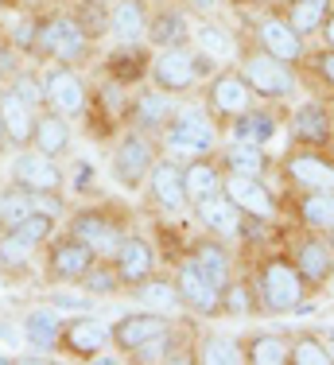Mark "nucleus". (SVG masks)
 I'll return each instance as SVG.
<instances>
[{
    "label": "nucleus",
    "mask_w": 334,
    "mask_h": 365,
    "mask_svg": "<svg viewBox=\"0 0 334 365\" xmlns=\"http://www.w3.org/2000/svg\"><path fill=\"white\" fill-rule=\"evenodd\" d=\"M249 280H253V292H257L260 315H295V311H303V299L311 295L288 253L260 257Z\"/></svg>",
    "instance_id": "1"
},
{
    "label": "nucleus",
    "mask_w": 334,
    "mask_h": 365,
    "mask_svg": "<svg viewBox=\"0 0 334 365\" xmlns=\"http://www.w3.org/2000/svg\"><path fill=\"white\" fill-rule=\"evenodd\" d=\"M93 55V39L82 31V24L74 20V12H39V28H35L31 58L51 66H78L82 71L86 58Z\"/></svg>",
    "instance_id": "2"
},
{
    "label": "nucleus",
    "mask_w": 334,
    "mask_h": 365,
    "mask_svg": "<svg viewBox=\"0 0 334 365\" xmlns=\"http://www.w3.org/2000/svg\"><path fill=\"white\" fill-rule=\"evenodd\" d=\"M163 155L187 163L195 155H214L218 140H222V125L214 120V113L206 106H179L175 117L167 120V128L160 133Z\"/></svg>",
    "instance_id": "3"
},
{
    "label": "nucleus",
    "mask_w": 334,
    "mask_h": 365,
    "mask_svg": "<svg viewBox=\"0 0 334 365\" xmlns=\"http://www.w3.org/2000/svg\"><path fill=\"white\" fill-rule=\"evenodd\" d=\"M218 71L214 58H206L198 47H191V43H183V47H160L152 51V66H148V82L156 86V90L171 93V98H179V93H191L198 82H206L210 74Z\"/></svg>",
    "instance_id": "4"
},
{
    "label": "nucleus",
    "mask_w": 334,
    "mask_h": 365,
    "mask_svg": "<svg viewBox=\"0 0 334 365\" xmlns=\"http://www.w3.org/2000/svg\"><path fill=\"white\" fill-rule=\"evenodd\" d=\"M237 71L249 82V90L257 93V101H288L295 90H300V78H295V66L284 63V58L268 55L260 47H241L237 51Z\"/></svg>",
    "instance_id": "5"
},
{
    "label": "nucleus",
    "mask_w": 334,
    "mask_h": 365,
    "mask_svg": "<svg viewBox=\"0 0 334 365\" xmlns=\"http://www.w3.org/2000/svg\"><path fill=\"white\" fill-rule=\"evenodd\" d=\"M156 160H160L156 140L148 133H140V128L128 125L125 133L117 136L113 152H109V175H113L117 187H125V190H144L148 171L156 168Z\"/></svg>",
    "instance_id": "6"
},
{
    "label": "nucleus",
    "mask_w": 334,
    "mask_h": 365,
    "mask_svg": "<svg viewBox=\"0 0 334 365\" xmlns=\"http://www.w3.org/2000/svg\"><path fill=\"white\" fill-rule=\"evenodd\" d=\"M66 233H74L78 241H86L101 260H113L121 249V241H125V233H128V225L113 210H105V206H82V210H74L66 218Z\"/></svg>",
    "instance_id": "7"
},
{
    "label": "nucleus",
    "mask_w": 334,
    "mask_h": 365,
    "mask_svg": "<svg viewBox=\"0 0 334 365\" xmlns=\"http://www.w3.org/2000/svg\"><path fill=\"white\" fill-rule=\"evenodd\" d=\"M202 106L214 113V120L226 128L233 117H241L245 109L257 106V93L249 90V82L241 78L237 66H218V71L206 78V98H202Z\"/></svg>",
    "instance_id": "8"
},
{
    "label": "nucleus",
    "mask_w": 334,
    "mask_h": 365,
    "mask_svg": "<svg viewBox=\"0 0 334 365\" xmlns=\"http://www.w3.org/2000/svg\"><path fill=\"white\" fill-rule=\"evenodd\" d=\"M43 109L63 113L70 120L90 113V86L78 66H47L43 71Z\"/></svg>",
    "instance_id": "9"
},
{
    "label": "nucleus",
    "mask_w": 334,
    "mask_h": 365,
    "mask_svg": "<svg viewBox=\"0 0 334 365\" xmlns=\"http://www.w3.org/2000/svg\"><path fill=\"white\" fill-rule=\"evenodd\" d=\"M93 253L86 241H78L74 233H55V237L47 241V257H43V268H47V280L51 284H70V288H78V284L86 280V272L93 268Z\"/></svg>",
    "instance_id": "10"
},
{
    "label": "nucleus",
    "mask_w": 334,
    "mask_h": 365,
    "mask_svg": "<svg viewBox=\"0 0 334 365\" xmlns=\"http://www.w3.org/2000/svg\"><path fill=\"white\" fill-rule=\"evenodd\" d=\"M280 175L292 190H334V155L327 148H292L280 160Z\"/></svg>",
    "instance_id": "11"
},
{
    "label": "nucleus",
    "mask_w": 334,
    "mask_h": 365,
    "mask_svg": "<svg viewBox=\"0 0 334 365\" xmlns=\"http://www.w3.org/2000/svg\"><path fill=\"white\" fill-rule=\"evenodd\" d=\"M105 346H113L109 327L101 319L86 315V311H74V315L63 319V334H59V354L74 361H98L105 354Z\"/></svg>",
    "instance_id": "12"
},
{
    "label": "nucleus",
    "mask_w": 334,
    "mask_h": 365,
    "mask_svg": "<svg viewBox=\"0 0 334 365\" xmlns=\"http://www.w3.org/2000/svg\"><path fill=\"white\" fill-rule=\"evenodd\" d=\"M171 280H175V288H179L183 311H191V315H198V319H218L222 315V288H218L191 257L179 260V268H175Z\"/></svg>",
    "instance_id": "13"
},
{
    "label": "nucleus",
    "mask_w": 334,
    "mask_h": 365,
    "mask_svg": "<svg viewBox=\"0 0 334 365\" xmlns=\"http://www.w3.org/2000/svg\"><path fill=\"white\" fill-rule=\"evenodd\" d=\"M288 136L295 148H334V109L319 98H307L288 117Z\"/></svg>",
    "instance_id": "14"
},
{
    "label": "nucleus",
    "mask_w": 334,
    "mask_h": 365,
    "mask_svg": "<svg viewBox=\"0 0 334 365\" xmlns=\"http://www.w3.org/2000/svg\"><path fill=\"white\" fill-rule=\"evenodd\" d=\"M144 190H148V202L160 214H167V218H175V214H183L191 206L187 182H183V163L171 160V155H160V160H156V168L148 171Z\"/></svg>",
    "instance_id": "15"
},
{
    "label": "nucleus",
    "mask_w": 334,
    "mask_h": 365,
    "mask_svg": "<svg viewBox=\"0 0 334 365\" xmlns=\"http://www.w3.org/2000/svg\"><path fill=\"white\" fill-rule=\"evenodd\" d=\"M288 257H292L295 268H300L307 292H323L334 280V249H330L327 233H311V230H307L303 237L292 245V253H288Z\"/></svg>",
    "instance_id": "16"
},
{
    "label": "nucleus",
    "mask_w": 334,
    "mask_h": 365,
    "mask_svg": "<svg viewBox=\"0 0 334 365\" xmlns=\"http://www.w3.org/2000/svg\"><path fill=\"white\" fill-rule=\"evenodd\" d=\"M222 190L230 195V202L245 214V218L272 222L280 214V198L272 195V187L265 182V175H237V171H226Z\"/></svg>",
    "instance_id": "17"
},
{
    "label": "nucleus",
    "mask_w": 334,
    "mask_h": 365,
    "mask_svg": "<svg viewBox=\"0 0 334 365\" xmlns=\"http://www.w3.org/2000/svg\"><path fill=\"white\" fill-rule=\"evenodd\" d=\"M253 47L268 51V55L284 58V63H292V66H300L307 58V39L280 12H265L253 24Z\"/></svg>",
    "instance_id": "18"
},
{
    "label": "nucleus",
    "mask_w": 334,
    "mask_h": 365,
    "mask_svg": "<svg viewBox=\"0 0 334 365\" xmlns=\"http://www.w3.org/2000/svg\"><path fill=\"white\" fill-rule=\"evenodd\" d=\"M8 179L20 182L24 190H55V195H63V187H66L63 168H59V163L51 160V155L35 152V148H20V152L12 155Z\"/></svg>",
    "instance_id": "19"
},
{
    "label": "nucleus",
    "mask_w": 334,
    "mask_h": 365,
    "mask_svg": "<svg viewBox=\"0 0 334 365\" xmlns=\"http://www.w3.org/2000/svg\"><path fill=\"white\" fill-rule=\"evenodd\" d=\"M175 327V315H163V311H128V315H121L117 323L109 327V338L113 346H117L121 354H133L136 346L152 342L156 334H167V330Z\"/></svg>",
    "instance_id": "20"
},
{
    "label": "nucleus",
    "mask_w": 334,
    "mask_h": 365,
    "mask_svg": "<svg viewBox=\"0 0 334 365\" xmlns=\"http://www.w3.org/2000/svg\"><path fill=\"white\" fill-rule=\"evenodd\" d=\"M113 264H117L121 272V284H125V292L140 288L144 280H152L156 272H160V257H156L152 241L144 237V233H125V241H121L117 257H113Z\"/></svg>",
    "instance_id": "21"
},
{
    "label": "nucleus",
    "mask_w": 334,
    "mask_h": 365,
    "mask_svg": "<svg viewBox=\"0 0 334 365\" xmlns=\"http://www.w3.org/2000/svg\"><path fill=\"white\" fill-rule=\"evenodd\" d=\"M175 101H171V93H163V90H156L152 82L144 86V90H133V101H128V125L140 128V133H148V136H160L163 128H167V120L175 117Z\"/></svg>",
    "instance_id": "22"
},
{
    "label": "nucleus",
    "mask_w": 334,
    "mask_h": 365,
    "mask_svg": "<svg viewBox=\"0 0 334 365\" xmlns=\"http://www.w3.org/2000/svg\"><path fill=\"white\" fill-rule=\"evenodd\" d=\"M226 133V140H233V144H257V148H268L272 140L280 136V113L272 109V106H253V109H245L241 117H233L230 125L222 128Z\"/></svg>",
    "instance_id": "23"
},
{
    "label": "nucleus",
    "mask_w": 334,
    "mask_h": 365,
    "mask_svg": "<svg viewBox=\"0 0 334 365\" xmlns=\"http://www.w3.org/2000/svg\"><path fill=\"white\" fill-rule=\"evenodd\" d=\"M191 28H195V20H191V8L187 4H171V0H163L160 8L152 12V24H148V47L160 51V47H183V43H191Z\"/></svg>",
    "instance_id": "24"
},
{
    "label": "nucleus",
    "mask_w": 334,
    "mask_h": 365,
    "mask_svg": "<svg viewBox=\"0 0 334 365\" xmlns=\"http://www.w3.org/2000/svg\"><path fill=\"white\" fill-rule=\"evenodd\" d=\"M148 66H152V47L148 43H113V51L105 55V78L136 90V82L148 78Z\"/></svg>",
    "instance_id": "25"
},
{
    "label": "nucleus",
    "mask_w": 334,
    "mask_h": 365,
    "mask_svg": "<svg viewBox=\"0 0 334 365\" xmlns=\"http://www.w3.org/2000/svg\"><path fill=\"white\" fill-rule=\"evenodd\" d=\"M191 210H195V218H198L202 230L218 233V237H226V241L241 237L245 214L230 202V195H226V190H218V195H210V198H198V202H191Z\"/></svg>",
    "instance_id": "26"
},
{
    "label": "nucleus",
    "mask_w": 334,
    "mask_h": 365,
    "mask_svg": "<svg viewBox=\"0 0 334 365\" xmlns=\"http://www.w3.org/2000/svg\"><path fill=\"white\" fill-rule=\"evenodd\" d=\"M152 8L148 0H113L109 4V39L113 43H148Z\"/></svg>",
    "instance_id": "27"
},
{
    "label": "nucleus",
    "mask_w": 334,
    "mask_h": 365,
    "mask_svg": "<svg viewBox=\"0 0 334 365\" xmlns=\"http://www.w3.org/2000/svg\"><path fill=\"white\" fill-rule=\"evenodd\" d=\"M187 257L195 260V264L218 284V288L230 284V276H233V249H230V241H226V237H218V233L206 230L202 237H195V245H191Z\"/></svg>",
    "instance_id": "28"
},
{
    "label": "nucleus",
    "mask_w": 334,
    "mask_h": 365,
    "mask_svg": "<svg viewBox=\"0 0 334 365\" xmlns=\"http://www.w3.org/2000/svg\"><path fill=\"white\" fill-rule=\"evenodd\" d=\"M28 148L51 155V160H63L70 148H74V128H70V117H63V113H51V109H39Z\"/></svg>",
    "instance_id": "29"
},
{
    "label": "nucleus",
    "mask_w": 334,
    "mask_h": 365,
    "mask_svg": "<svg viewBox=\"0 0 334 365\" xmlns=\"http://www.w3.org/2000/svg\"><path fill=\"white\" fill-rule=\"evenodd\" d=\"M295 222L311 233H330L334 230V190H295Z\"/></svg>",
    "instance_id": "30"
},
{
    "label": "nucleus",
    "mask_w": 334,
    "mask_h": 365,
    "mask_svg": "<svg viewBox=\"0 0 334 365\" xmlns=\"http://www.w3.org/2000/svg\"><path fill=\"white\" fill-rule=\"evenodd\" d=\"M0 117H4V128H8L12 148H28L31 144V128H35L39 109L28 106V101H24L20 93H12L8 86H0Z\"/></svg>",
    "instance_id": "31"
},
{
    "label": "nucleus",
    "mask_w": 334,
    "mask_h": 365,
    "mask_svg": "<svg viewBox=\"0 0 334 365\" xmlns=\"http://www.w3.org/2000/svg\"><path fill=\"white\" fill-rule=\"evenodd\" d=\"M183 182H187V198L198 202V198H210L222 190L226 182V168L218 155H195V160L183 163Z\"/></svg>",
    "instance_id": "32"
},
{
    "label": "nucleus",
    "mask_w": 334,
    "mask_h": 365,
    "mask_svg": "<svg viewBox=\"0 0 334 365\" xmlns=\"http://www.w3.org/2000/svg\"><path fill=\"white\" fill-rule=\"evenodd\" d=\"M59 334H63V315H59L55 307H31L28 315H24V342L31 346V350L39 354H51L59 350Z\"/></svg>",
    "instance_id": "33"
},
{
    "label": "nucleus",
    "mask_w": 334,
    "mask_h": 365,
    "mask_svg": "<svg viewBox=\"0 0 334 365\" xmlns=\"http://www.w3.org/2000/svg\"><path fill=\"white\" fill-rule=\"evenodd\" d=\"M191 47H198L206 58H214L218 66H230L237 58V39L230 36V31L222 28V24L214 20H195V28H191Z\"/></svg>",
    "instance_id": "34"
},
{
    "label": "nucleus",
    "mask_w": 334,
    "mask_h": 365,
    "mask_svg": "<svg viewBox=\"0 0 334 365\" xmlns=\"http://www.w3.org/2000/svg\"><path fill=\"white\" fill-rule=\"evenodd\" d=\"M241 350L249 365H292V338L257 330V334L241 338Z\"/></svg>",
    "instance_id": "35"
},
{
    "label": "nucleus",
    "mask_w": 334,
    "mask_h": 365,
    "mask_svg": "<svg viewBox=\"0 0 334 365\" xmlns=\"http://www.w3.org/2000/svg\"><path fill=\"white\" fill-rule=\"evenodd\" d=\"M330 8H334V0H288V4H280L276 12L284 16V20L292 24L303 39H311V36H319V31H323Z\"/></svg>",
    "instance_id": "36"
},
{
    "label": "nucleus",
    "mask_w": 334,
    "mask_h": 365,
    "mask_svg": "<svg viewBox=\"0 0 334 365\" xmlns=\"http://www.w3.org/2000/svg\"><path fill=\"white\" fill-rule=\"evenodd\" d=\"M35 253L39 245H31L20 230H0V268L8 276H28L35 268Z\"/></svg>",
    "instance_id": "37"
},
{
    "label": "nucleus",
    "mask_w": 334,
    "mask_h": 365,
    "mask_svg": "<svg viewBox=\"0 0 334 365\" xmlns=\"http://www.w3.org/2000/svg\"><path fill=\"white\" fill-rule=\"evenodd\" d=\"M133 295L140 299V307H148V311H163V315H183V299H179V288H175L171 276H160V272H156L152 280H144L140 288H133Z\"/></svg>",
    "instance_id": "38"
},
{
    "label": "nucleus",
    "mask_w": 334,
    "mask_h": 365,
    "mask_svg": "<svg viewBox=\"0 0 334 365\" xmlns=\"http://www.w3.org/2000/svg\"><path fill=\"white\" fill-rule=\"evenodd\" d=\"M218 160H222L226 171H237V175H268V168H272V160H268L265 148H257V144H233V140H226V148L218 152Z\"/></svg>",
    "instance_id": "39"
},
{
    "label": "nucleus",
    "mask_w": 334,
    "mask_h": 365,
    "mask_svg": "<svg viewBox=\"0 0 334 365\" xmlns=\"http://www.w3.org/2000/svg\"><path fill=\"white\" fill-rule=\"evenodd\" d=\"M195 361L198 365H241L245 350H241V338L230 334H202L195 342Z\"/></svg>",
    "instance_id": "40"
},
{
    "label": "nucleus",
    "mask_w": 334,
    "mask_h": 365,
    "mask_svg": "<svg viewBox=\"0 0 334 365\" xmlns=\"http://www.w3.org/2000/svg\"><path fill=\"white\" fill-rule=\"evenodd\" d=\"M31 210H35L31 190H24L20 182L8 179V187L0 190V230H16V225L28 218Z\"/></svg>",
    "instance_id": "41"
},
{
    "label": "nucleus",
    "mask_w": 334,
    "mask_h": 365,
    "mask_svg": "<svg viewBox=\"0 0 334 365\" xmlns=\"http://www.w3.org/2000/svg\"><path fill=\"white\" fill-rule=\"evenodd\" d=\"M86 295H93V299H105V295H121L125 292V284H121V272H117V264L113 260H93V268L86 272V280L78 284Z\"/></svg>",
    "instance_id": "42"
},
{
    "label": "nucleus",
    "mask_w": 334,
    "mask_h": 365,
    "mask_svg": "<svg viewBox=\"0 0 334 365\" xmlns=\"http://www.w3.org/2000/svg\"><path fill=\"white\" fill-rule=\"evenodd\" d=\"M222 315H237V319L260 315L257 292H253V280H233V276H230V284L222 288Z\"/></svg>",
    "instance_id": "43"
},
{
    "label": "nucleus",
    "mask_w": 334,
    "mask_h": 365,
    "mask_svg": "<svg viewBox=\"0 0 334 365\" xmlns=\"http://www.w3.org/2000/svg\"><path fill=\"white\" fill-rule=\"evenodd\" d=\"M334 354H330V342L319 334H295L292 338V365H330Z\"/></svg>",
    "instance_id": "44"
},
{
    "label": "nucleus",
    "mask_w": 334,
    "mask_h": 365,
    "mask_svg": "<svg viewBox=\"0 0 334 365\" xmlns=\"http://www.w3.org/2000/svg\"><path fill=\"white\" fill-rule=\"evenodd\" d=\"M74 20L82 24L90 39L109 36V4L105 0H74Z\"/></svg>",
    "instance_id": "45"
},
{
    "label": "nucleus",
    "mask_w": 334,
    "mask_h": 365,
    "mask_svg": "<svg viewBox=\"0 0 334 365\" xmlns=\"http://www.w3.org/2000/svg\"><path fill=\"white\" fill-rule=\"evenodd\" d=\"M55 225H59V218H51V214H43V210H31L28 218L16 225V230H20L24 237L31 241V245H39V249H43L51 237H55Z\"/></svg>",
    "instance_id": "46"
},
{
    "label": "nucleus",
    "mask_w": 334,
    "mask_h": 365,
    "mask_svg": "<svg viewBox=\"0 0 334 365\" xmlns=\"http://www.w3.org/2000/svg\"><path fill=\"white\" fill-rule=\"evenodd\" d=\"M8 90L12 93H20L24 101H28V106H35L39 109L43 106V74H31V71H16L12 78H8Z\"/></svg>",
    "instance_id": "47"
},
{
    "label": "nucleus",
    "mask_w": 334,
    "mask_h": 365,
    "mask_svg": "<svg viewBox=\"0 0 334 365\" xmlns=\"http://www.w3.org/2000/svg\"><path fill=\"white\" fill-rule=\"evenodd\" d=\"M307 63H311V74L319 78V82L334 93V47H319V51H311V55H307Z\"/></svg>",
    "instance_id": "48"
},
{
    "label": "nucleus",
    "mask_w": 334,
    "mask_h": 365,
    "mask_svg": "<svg viewBox=\"0 0 334 365\" xmlns=\"http://www.w3.org/2000/svg\"><path fill=\"white\" fill-rule=\"evenodd\" d=\"M16 55H20V51H16L8 39H0V82H8V78L20 71V58Z\"/></svg>",
    "instance_id": "49"
},
{
    "label": "nucleus",
    "mask_w": 334,
    "mask_h": 365,
    "mask_svg": "<svg viewBox=\"0 0 334 365\" xmlns=\"http://www.w3.org/2000/svg\"><path fill=\"white\" fill-rule=\"evenodd\" d=\"M90 299H93V295H63V292H55V295H51V307H66V311H86V307H90Z\"/></svg>",
    "instance_id": "50"
},
{
    "label": "nucleus",
    "mask_w": 334,
    "mask_h": 365,
    "mask_svg": "<svg viewBox=\"0 0 334 365\" xmlns=\"http://www.w3.org/2000/svg\"><path fill=\"white\" fill-rule=\"evenodd\" d=\"M74 190H86V187H90V179H93V163H86V160H78L74 163Z\"/></svg>",
    "instance_id": "51"
},
{
    "label": "nucleus",
    "mask_w": 334,
    "mask_h": 365,
    "mask_svg": "<svg viewBox=\"0 0 334 365\" xmlns=\"http://www.w3.org/2000/svg\"><path fill=\"white\" fill-rule=\"evenodd\" d=\"M183 4H187L191 12H214V8L222 4V0H183Z\"/></svg>",
    "instance_id": "52"
},
{
    "label": "nucleus",
    "mask_w": 334,
    "mask_h": 365,
    "mask_svg": "<svg viewBox=\"0 0 334 365\" xmlns=\"http://www.w3.org/2000/svg\"><path fill=\"white\" fill-rule=\"evenodd\" d=\"M323 47H334V8H330V16H327V24H323Z\"/></svg>",
    "instance_id": "53"
},
{
    "label": "nucleus",
    "mask_w": 334,
    "mask_h": 365,
    "mask_svg": "<svg viewBox=\"0 0 334 365\" xmlns=\"http://www.w3.org/2000/svg\"><path fill=\"white\" fill-rule=\"evenodd\" d=\"M8 148H12V140H8V128H4V117H0V155H4Z\"/></svg>",
    "instance_id": "54"
},
{
    "label": "nucleus",
    "mask_w": 334,
    "mask_h": 365,
    "mask_svg": "<svg viewBox=\"0 0 334 365\" xmlns=\"http://www.w3.org/2000/svg\"><path fill=\"white\" fill-rule=\"evenodd\" d=\"M20 8H39V4H47V0H16Z\"/></svg>",
    "instance_id": "55"
},
{
    "label": "nucleus",
    "mask_w": 334,
    "mask_h": 365,
    "mask_svg": "<svg viewBox=\"0 0 334 365\" xmlns=\"http://www.w3.org/2000/svg\"><path fill=\"white\" fill-rule=\"evenodd\" d=\"M16 358H12V354H0V365H12Z\"/></svg>",
    "instance_id": "56"
},
{
    "label": "nucleus",
    "mask_w": 334,
    "mask_h": 365,
    "mask_svg": "<svg viewBox=\"0 0 334 365\" xmlns=\"http://www.w3.org/2000/svg\"><path fill=\"white\" fill-rule=\"evenodd\" d=\"M268 4H272V8H280V4H288V0H268Z\"/></svg>",
    "instance_id": "57"
},
{
    "label": "nucleus",
    "mask_w": 334,
    "mask_h": 365,
    "mask_svg": "<svg viewBox=\"0 0 334 365\" xmlns=\"http://www.w3.org/2000/svg\"><path fill=\"white\" fill-rule=\"evenodd\" d=\"M327 241H330V249H334V230H330V233H327Z\"/></svg>",
    "instance_id": "58"
},
{
    "label": "nucleus",
    "mask_w": 334,
    "mask_h": 365,
    "mask_svg": "<svg viewBox=\"0 0 334 365\" xmlns=\"http://www.w3.org/2000/svg\"><path fill=\"white\" fill-rule=\"evenodd\" d=\"M249 4H268V0H249Z\"/></svg>",
    "instance_id": "59"
},
{
    "label": "nucleus",
    "mask_w": 334,
    "mask_h": 365,
    "mask_svg": "<svg viewBox=\"0 0 334 365\" xmlns=\"http://www.w3.org/2000/svg\"><path fill=\"white\" fill-rule=\"evenodd\" d=\"M148 4H163V0H148Z\"/></svg>",
    "instance_id": "60"
}]
</instances>
